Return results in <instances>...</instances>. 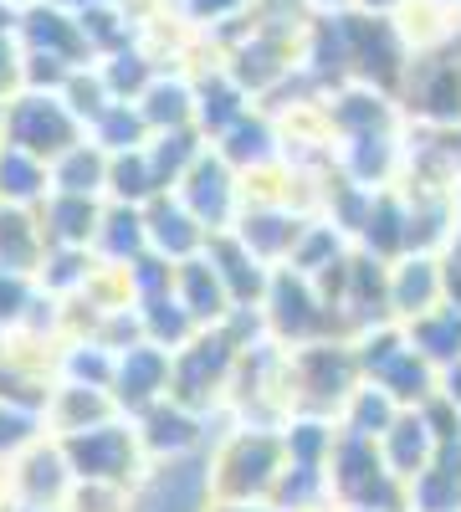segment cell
Here are the masks:
<instances>
[{
    "instance_id": "5b68a950",
    "label": "cell",
    "mask_w": 461,
    "mask_h": 512,
    "mask_svg": "<svg viewBox=\"0 0 461 512\" xmlns=\"http://www.w3.org/2000/svg\"><path fill=\"white\" fill-rule=\"evenodd\" d=\"M6 6H16V11H26V6H36V0H6Z\"/></svg>"
},
{
    "instance_id": "3957f363",
    "label": "cell",
    "mask_w": 461,
    "mask_h": 512,
    "mask_svg": "<svg viewBox=\"0 0 461 512\" xmlns=\"http://www.w3.org/2000/svg\"><path fill=\"white\" fill-rule=\"evenodd\" d=\"M26 93V52L16 36H0V108Z\"/></svg>"
},
{
    "instance_id": "6da1fadb",
    "label": "cell",
    "mask_w": 461,
    "mask_h": 512,
    "mask_svg": "<svg viewBox=\"0 0 461 512\" xmlns=\"http://www.w3.org/2000/svg\"><path fill=\"white\" fill-rule=\"evenodd\" d=\"M0 113H6V144L47 159V164H57L67 149L82 144V134H88V128L77 123V113L62 103V93H21Z\"/></svg>"
},
{
    "instance_id": "7a4b0ae2",
    "label": "cell",
    "mask_w": 461,
    "mask_h": 512,
    "mask_svg": "<svg viewBox=\"0 0 461 512\" xmlns=\"http://www.w3.org/2000/svg\"><path fill=\"white\" fill-rule=\"evenodd\" d=\"M62 512H134V492L118 482H72Z\"/></svg>"
},
{
    "instance_id": "277c9868",
    "label": "cell",
    "mask_w": 461,
    "mask_h": 512,
    "mask_svg": "<svg viewBox=\"0 0 461 512\" xmlns=\"http://www.w3.org/2000/svg\"><path fill=\"white\" fill-rule=\"evenodd\" d=\"M21 507V487H16V461L0 456V512H16Z\"/></svg>"
}]
</instances>
